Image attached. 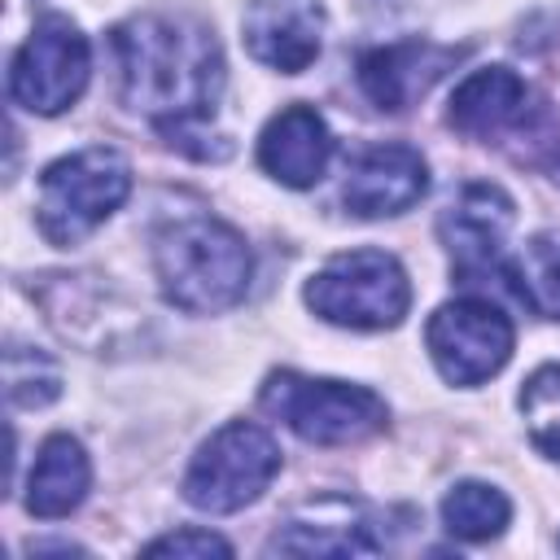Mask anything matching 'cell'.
<instances>
[{"mask_svg":"<svg viewBox=\"0 0 560 560\" xmlns=\"http://www.w3.org/2000/svg\"><path fill=\"white\" fill-rule=\"evenodd\" d=\"M455 48L429 44V39H394V44H372L354 57V79L363 88V96L385 109V114H402L416 96H424L438 74L455 61Z\"/></svg>","mask_w":560,"mask_h":560,"instance_id":"14","label":"cell"},{"mask_svg":"<svg viewBox=\"0 0 560 560\" xmlns=\"http://www.w3.org/2000/svg\"><path fill=\"white\" fill-rule=\"evenodd\" d=\"M88 490H92V459L83 442L70 433H48L26 477V512L39 521H61L88 499Z\"/></svg>","mask_w":560,"mask_h":560,"instance_id":"16","label":"cell"},{"mask_svg":"<svg viewBox=\"0 0 560 560\" xmlns=\"http://www.w3.org/2000/svg\"><path fill=\"white\" fill-rule=\"evenodd\" d=\"M332 131L315 105H284L258 136V166L284 188H315L332 162Z\"/></svg>","mask_w":560,"mask_h":560,"instance_id":"15","label":"cell"},{"mask_svg":"<svg viewBox=\"0 0 560 560\" xmlns=\"http://www.w3.org/2000/svg\"><path fill=\"white\" fill-rule=\"evenodd\" d=\"M4 394H9L13 407H48L61 394V372L44 350L9 341V350H4Z\"/></svg>","mask_w":560,"mask_h":560,"instance_id":"20","label":"cell"},{"mask_svg":"<svg viewBox=\"0 0 560 560\" xmlns=\"http://www.w3.org/2000/svg\"><path fill=\"white\" fill-rule=\"evenodd\" d=\"M144 556H175V560H228L232 556V542L219 538L214 529H201V525H184V529H171L153 542H144Z\"/></svg>","mask_w":560,"mask_h":560,"instance_id":"21","label":"cell"},{"mask_svg":"<svg viewBox=\"0 0 560 560\" xmlns=\"http://www.w3.org/2000/svg\"><path fill=\"white\" fill-rule=\"evenodd\" d=\"M276 472H280L276 438L254 420H228L188 459L179 494L197 512L228 516V512L258 503L262 490L276 481Z\"/></svg>","mask_w":560,"mask_h":560,"instance_id":"6","label":"cell"},{"mask_svg":"<svg viewBox=\"0 0 560 560\" xmlns=\"http://www.w3.org/2000/svg\"><path fill=\"white\" fill-rule=\"evenodd\" d=\"M153 271L171 306L188 315H219L249 293L254 249L214 214H175L153 232Z\"/></svg>","mask_w":560,"mask_h":560,"instance_id":"2","label":"cell"},{"mask_svg":"<svg viewBox=\"0 0 560 560\" xmlns=\"http://www.w3.org/2000/svg\"><path fill=\"white\" fill-rule=\"evenodd\" d=\"M429 192V162L402 140L363 149L341 184V201L354 219H394L407 214Z\"/></svg>","mask_w":560,"mask_h":560,"instance_id":"12","label":"cell"},{"mask_svg":"<svg viewBox=\"0 0 560 560\" xmlns=\"http://www.w3.org/2000/svg\"><path fill=\"white\" fill-rule=\"evenodd\" d=\"M258 407L311 446H354L385 433L389 424V407L376 389L332 376H302L293 368H280L262 381Z\"/></svg>","mask_w":560,"mask_h":560,"instance_id":"4","label":"cell"},{"mask_svg":"<svg viewBox=\"0 0 560 560\" xmlns=\"http://www.w3.org/2000/svg\"><path fill=\"white\" fill-rule=\"evenodd\" d=\"M424 346L446 385L472 389L503 372L516 346L512 319L486 298H455L442 302L424 324Z\"/></svg>","mask_w":560,"mask_h":560,"instance_id":"8","label":"cell"},{"mask_svg":"<svg viewBox=\"0 0 560 560\" xmlns=\"http://www.w3.org/2000/svg\"><path fill=\"white\" fill-rule=\"evenodd\" d=\"M385 538L368 503L350 494H315L298 503L276 534L267 538V556H376Z\"/></svg>","mask_w":560,"mask_h":560,"instance_id":"11","label":"cell"},{"mask_svg":"<svg viewBox=\"0 0 560 560\" xmlns=\"http://www.w3.org/2000/svg\"><path fill=\"white\" fill-rule=\"evenodd\" d=\"M547 101L508 66H481L472 70L446 105V122L468 136V140H486V144H516L525 136V127L538 118Z\"/></svg>","mask_w":560,"mask_h":560,"instance_id":"10","label":"cell"},{"mask_svg":"<svg viewBox=\"0 0 560 560\" xmlns=\"http://www.w3.org/2000/svg\"><path fill=\"white\" fill-rule=\"evenodd\" d=\"M442 525L451 538L459 542H490L508 529L512 521V499L490 486V481H477V477H464L455 481L446 494H442Z\"/></svg>","mask_w":560,"mask_h":560,"instance_id":"18","label":"cell"},{"mask_svg":"<svg viewBox=\"0 0 560 560\" xmlns=\"http://www.w3.org/2000/svg\"><path fill=\"white\" fill-rule=\"evenodd\" d=\"M521 420L538 455L560 464V363H542L521 385Z\"/></svg>","mask_w":560,"mask_h":560,"instance_id":"19","label":"cell"},{"mask_svg":"<svg viewBox=\"0 0 560 560\" xmlns=\"http://www.w3.org/2000/svg\"><path fill=\"white\" fill-rule=\"evenodd\" d=\"M92 79V44L66 13H44L9 66V96L26 114H66Z\"/></svg>","mask_w":560,"mask_h":560,"instance_id":"7","label":"cell"},{"mask_svg":"<svg viewBox=\"0 0 560 560\" xmlns=\"http://www.w3.org/2000/svg\"><path fill=\"white\" fill-rule=\"evenodd\" d=\"M131 197V162L109 144L74 149L44 166L35 228L48 245L70 249L88 241Z\"/></svg>","mask_w":560,"mask_h":560,"instance_id":"3","label":"cell"},{"mask_svg":"<svg viewBox=\"0 0 560 560\" xmlns=\"http://www.w3.org/2000/svg\"><path fill=\"white\" fill-rule=\"evenodd\" d=\"M512 223H516V201L490 179H468L442 206L438 236L451 254V267L477 280V276L503 271V245Z\"/></svg>","mask_w":560,"mask_h":560,"instance_id":"9","label":"cell"},{"mask_svg":"<svg viewBox=\"0 0 560 560\" xmlns=\"http://www.w3.org/2000/svg\"><path fill=\"white\" fill-rule=\"evenodd\" d=\"M118 101L149 118L171 144L197 153L192 140L219 109L228 66L214 31L184 13H136L109 31Z\"/></svg>","mask_w":560,"mask_h":560,"instance_id":"1","label":"cell"},{"mask_svg":"<svg viewBox=\"0 0 560 560\" xmlns=\"http://www.w3.org/2000/svg\"><path fill=\"white\" fill-rule=\"evenodd\" d=\"M306 306L337 328L385 332L398 328L411 311L407 267L385 249H346L332 254L302 289Z\"/></svg>","mask_w":560,"mask_h":560,"instance_id":"5","label":"cell"},{"mask_svg":"<svg viewBox=\"0 0 560 560\" xmlns=\"http://www.w3.org/2000/svg\"><path fill=\"white\" fill-rule=\"evenodd\" d=\"M503 276L534 315L560 319V228L534 232L516 258L503 262Z\"/></svg>","mask_w":560,"mask_h":560,"instance_id":"17","label":"cell"},{"mask_svg":"<svg viewBox=\"0 0 560 560\" xmlns=\"http://www.w3.org/2000/svg\"><path fill=\"white\" fill-rule=\"evenodd\" d=\"M241 35L258 66L302 74L324 48V9L311 0H249Z\"/></svg>","mask_w":560,"mask_h":560,"instance_id":"13","label":"cell"}]
</instances>
